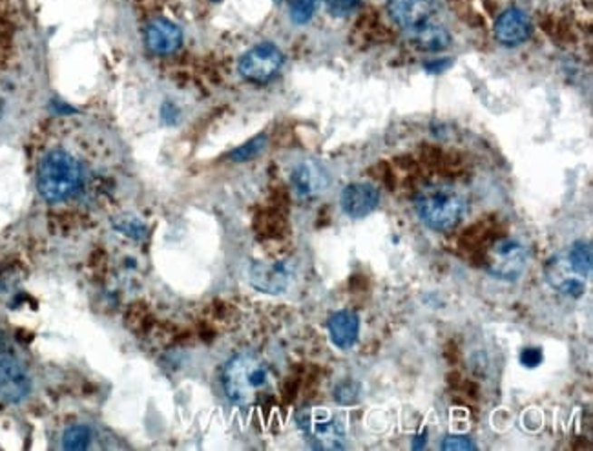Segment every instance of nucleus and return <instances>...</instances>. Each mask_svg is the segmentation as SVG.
<instances>
[{
	"instance_id": "obj_18",
	"label": "nucleus",
	"mask_w": 593,
	"mask_h": 451,
	"mask_svg": "<svg viewBox=\"0 0 593 451\" xmlns=\"http://www.w3.org/2000/svg\"><path fill=\"white\" fill-rule=\"evenodd\" d=\"M112 227H113L119 234H122V236H126V238H130V240H135V241L144 240L146 234H148V229H146L144 221H142L141 218L133 216V214L115 216V218L112 220Z\"/></svg>"
},
{
	"instance_id": "obj_27",
	"label": "nucleus",
	"mask_w": 593,
	"mask_h": 451,
	"mask_svg": "<svg viewBox=\"0 0 593 451\" xmlns=\"http://www.w3.org/2000/svg\"><path fill=\"white\" fill-rule=\"evenodd\" d=\"M14 355H15V351H14L12 342L8 340V337H6L3 331H0V362L8 360V358L14 357Z\"/></svg>"
},
{
	"instance_id": "obj_6",
	"label": "nucleus",
	"mask_w": 593,
	"mask_h": 451,
	"mask_svg": "<svg viewBox=\"0 0 593 451\" xmlns=\"http://www.w3.org/2000/svg\"><path fill=\"white\" fill-rule=\"evenodd\" d=\"M526 269V250L515 240H501L488 256V270L491 276L506 281L520 278Z\"/></svg>"
},
{
	"instance_id": "obj_10",
	"label": "nucleus",
	"mask_w": 593,
	"mask_h": 451,
	"mask_svg": "<svg viewBox=\"0 0 593 451\" xmlns=\"http://www.w3.org/2000/svg\"><path fill=\"white\" fill-rule=\"evenodd\" d=\"M387 12L398 26L413 32L431 23L434 3L433 0H389Z\"/></svg>"
},
{
	"instance_id": "obj_1",
	"label": "nucleus",
	"mask_w": 593,
	"mask_h": 451,
	"mask_svg": "<svg viewBox=\"0 0 593 451\" xmlns=\"http://www.w3.org/2000/svg\"><path fill=\"white\" fill-rule=\"evenodd\" d=\"M221 380L227 397L236 406L247 407L270 387V369L258 355L239 353L227 362Z\"/></svg>"
},
{
	"instance_id": "obj_16",
	"label": "nucleus",
	"mask_w": 593,
	"mask_h": 451,
	"mask_svg": "<svg viewBox=\"0 0 593 451\" xmlns=\"http://www.w3.org/2000/svg\"><path fill=\"white\" fill-rule=\"evenodd\" d=\"M411 35H413L414 44L425 52H442L452 44L450 32L443 26H436L431 23L413 30Z\"/></svg>"
},
{
	"instance_id": "obj_13",
	"label": "nucleus",
	"mask_w": 593,
	"mask_h": 451,
	"mask_svg": "<svg viewBox=\"0 0 593 451\" xmlns=\"http://www.w3.org/2000/svg\"><path fill=\"white\" fill-rule=\"evenodd\" d=\"M342 209L351 218H365L369 216L380 201L378 191L369 183H351L342 192Z\"/></svg>"
},
{
	"instance_id": "obj_19",
	"label": "nucleus",
	"mask_w": 593,
	"mask_h": 451,
	"mask_svg": "<svg viewBox=\"0 0 593 451\" xmlns=\"http://www.w3.org/2000/svg\"><path fill=\"white\" fill-rule=\"evenodd\" d=\"M92 440V429L84 424L72 426L64 431L63 447L64 449H86Z\"/></svg>"
},
{
	"instance_id": "obj_28",
	"label": "nucleus",
	"mask_w": 593,
	"mask_h": 451,
	"mask_svg": "<svg viewBox=\"0 0 593 451\" xmlns=\"http://www.w3.org/2000/svg\"><path fill=\"white\" fill-rule=\"evenodd\" d=\"M452 59H440V61H433V63H427L425 64V70L429 74H442L443 70H448L452 66Z\"/></svg>"
},
{
	"instance_id": "obj_3",
	"label": "nucleus",
	"mask_w": 593,
	"mask_h": 451,
	"mask_svg": "<svg viewBox=\"0 0 593 451\" xmlns=\"http://www.w3.org/2000/svg\"><path fill=\"white\" fill-rule=\"evenodd\" d=\"M420 220L433 230H452L468 209L466 198L450 185H427L414 200Z\"/></svg>"
},
{
	"instance_id": "obj_11",
	"label": "nucleus",
	"mask_w": 593,
	"mask_h": 451,
	"mask_svg": "<svg viewBox=\"0 0 593 451\" xmlns=\"http://www.w3.org/2000/svg\"><path fill=\"white\" fill-rule=\"evenodd\" d=\"M144 43L152 54L158 55H170L180 50L183 43V34L178 25L169 19H154L146 26Z\"/></svg>"
},
{
	"instance_id": "obj_9",
	"label": "nucleus",
	"mask_w": 593,
	"mask_h": 451,
	"mask_svg": "<svg viewBox=\"0 0 593 451\" xmlns=\"http://www.w3.org/2000/svg\"><path fill=\"white\" fill-rule=\"evenodd\" d=\"M329 174L327 171L316 163V162H302L294 167L292 174H290V185L294 194L302 198V200H309L315 198L322 192H326V189L329 187Z\"/></svg>"
},
{
	"instance_id": "obj_23",
	"label": "nucleus",
	"mask_w": 593,
	"mask_h": 451,
	"mask_svg": "<svg viewBox=\"0 0 593 451\" xmlns=\"http://www.w3.org/2000/svg\"><path fill=\"white\" fill-rule=\"evenodd\" d=\"M542 362V349L539 348H526L520 353V364L526 368H537Z\"/></svg>"
},
{
	"instance_id": "obj_25",
	"label": "nucleus",
	"mask_w": 593,
	"mask_h": 451,
	"mask_svg": "<svg viewBox=\"0 0 593 451\" xmlns=\"http://www.w3.org/2000/svg\"><path fill=\"white\" fill-rule=\"evenodd\" d=\"M161 119H163V123L169 124V126L178 124V121H180V108H178L174 103H169V101H167V103L161 106Z\"/></svg>"
},
{
	"instance_id": "obj_4",
	"label": "nucleus",
	"mask_w": 593,
	"mask_h": 451,
	"mask_svg": "<svg viewBox=\"0 0 593 451\" xmlns=\"http://www.w3.org/2000/svg\"><path fill=\"white\" fill-rule=\"evenodd\" d=\"M283 63L285 57L281 50L270 43H263L254 46L241 57L239 74L250 83L265 84L279 74Z\"/></svg>"
},
{
	"instance_id": "obj_2",
	"label": "nucleus",
	"mask_w": 593,
	"mask_h": 451,
	"mask_svg": "<svg viewBox=\"0 0 593 451\" xmlns=\"http://www.w3.org/2000/svg\"><path fill=\"white\" fill-rule=\"evenodd\" d=\"M83 187V167L66 150L55 148L41 160L37 189L44 201L61 203L73 198Z\"/></svg>"
},
{
	"instance_id": "obj_17",
	"label": "nucleus",
	"mask_w": 593,
	"mask_h": 451,
	"mask_svg": "<svg viewBox=\"0 0 593 451\" xmlns=\"http://www.w3.org/2000/svg\"><path fill=\"white\" fill-rule=\"evenodd\" d=\"M569 267L578 278H586L591 272V249L584 241H577L566 254Z\"/></svg>"
},
{
	"instance_id": "obj_14",
	"label": "nucleus",
	"mask_w": 593,
	"mask_h": 451,
	"mask_svg": "<svg viewBox=\"0 0 593 451\" xmlns=\"http://www.w3.org/2000/svg\"><path fill=\"white\" fill-rule=\"evenodd\" d=\"M546 276L548 281L559 289L560 292L568 294V296H575L578 298L584 292V283L580 281V278L573 272V269L568 263L566 256H557L553 258L548 267H546Z\"/></svg>"
},
{
	"instance_id": "obj_21",
	"label": "nucleus",
	"mask_w": 593,
	"mask_h": 451,
	"mask_svg": "<svg viewBox=\"0 0 593 451\" xmlns=\"http://www.w3.org/2000/svg\"><path fill=\"white\" fill-rule=\"evenodd\" d=\"M267 144V137L265 135H258L254 139H250L248 142L238 146L234 152L230 154V160L236 163H243V162H250L252 158H256L259 152H263V148Z\"/></svg>"
},
{
	"instance_id": "obj_7",
	"label": "nucleus",
	"mask_w": 593,
	"mask_h": 451,
	"mask_svg": "<svg viewBox=\"0 0 593 451\" xmlns=\"http://www.w3.org/2000/svg\"><path fill=\"white\" fill-rule=\"evenodd\" d=\"M294 279V265L290 261H256L250 265V285L265 294H283Z\"/></svg>"
},
{
	"instance_id": "obj_30",
	"label": "nucleus",
	"mask_w": 593,
	"mask_h": 451,
	"mask_svg": "<svg viewBox=\"0 0 593 451\" xmlns=\"http://www.w3.org/2000/svg\"><path fill=\"white\" fill-rule=\"evenodd\" d=\"M276 3H281V0H276Z\"/></svg>"
},
{
	"instance_id": "obj_24",
	"label": "nucleus",
	"mask_w": 593,
	"mask_h": 451,
	"mask_svg": "<svg viewBox=\"0 0 593 451\" xmlns=\"http://www.w3.org/2000/svg\"><path fill=\"white\" fill-rule=\"evenodd\" d=\"M442 447L443 449H475L477 446L466 436H455L453 435V436H448L446 440H443Z\"/></svg>"
},
{
	"instance_id": "obj_29",
	"label": "nucleus",
	"mask_w": 593,
	"mask_h": 451,
	"mask_svg": "<svg viewBox=\"0 0 593 451\" xmlns=\"http://www.w3.org/2000/svg\"><path fill=\"white\" fill-rule=\"evenodd\" d=\"M5 99L3 97H0V119H3V115H5Z\"/></svg>"
},
{
	"instance_id": "obj_8",
	"label": "nucleus",
	"mask_w": 593,
	"mask_h": 451,
	"mask_svg": "<svg viewBox=\"0 0 593 451\" xmlns=\"http://www.w3.org/2000/svg\"><path fill=\"white\" fill-rule=\"evenodd\" d=\"M30 391L32 378L15 355L0 362V400L8 404H19L30 395Z\"/></svg>"
},
{
	"instance_id": "obj_22",
	"label": "nucleus",
	"mask_w": 593,
	"mask_h": 451,
	"mask_svg": "<svg viewBox=\"0 0 593 451\" xmlns=\"http://www.w3.org/2000/svg\"><path fill=\"white\" fill-rule=\"evenodd\" d=\"M327 5V12L333 17H347L351 15L358 6H360V0H326Z\"/></svg>"
},
{
	"instance_id": "obj_20",
	"label": "nucleus",
	"mask_w": 593,
	"mask_h": 451,
	"mask_svg": "<svg viewBox=\"0 0 593 451\" xmlns=\"http://www.w3.org/2000/svg\"><path fill=\"white\" fill-rule=\"evenodd\" d=\"M320 0H292L290 19L294 25H307L318 10Z\"/></svg>"
},
{
	"instance_id": "obj_5",
	"label": "nucleus",
	"mask_w": 593,
	"mask_h": 451,
	"mask_svg": "<svg viewBox=\"0 0 593 451\" xmlns=\"http://www.w3.org/2000/svg\"><path fill=\"white\" fill-rule=\"evenodd\" d=\"M298 422L315 447H320V449L342 447L340 440L344 438V433H345L344 424L340 420H336L333 415H329L327 411L306 409L304 413H300Z\"/></svg>"
},
{
	"instance_id": "obj_15",
	"label": "nucleus",
	"mask_w": 593,
	"mask_h": 451,
	"mask_svg": "<svg viewBox=\"0 0 593 451\" xmlns=\"http://www.w3.org/2000/svg\"><path fill=\"white\" fill-rule=\"evenodd\" d=\"M360 333V320L353 311H338L329 319V335L336 348L349 349Z\"/></svg>"
},
{
	"instance_id": "obj_26",
	"label": "nucleus",
	"mask_w": 593,
	"mask_h": 451,
	"mask_svg": "<svg viewBox=\"0 0 593 451\" xmlns=\"http://www.w3.org/2000/svg\"><path fill=\"white\" fill-rule=\"evenodd\" d=\"M356 395H358V389H353L351 384H345V386H340V387L336 389V395H335V397H336L342 404H351V402H355Z\"/></svg>"
},
{
	"instance_id": "obj_12",
	"label": "nucleus",
	"mask_w": 593,
	"mask_h": 451,
	"mask_svg": "<svg viewBox=\"0 0 593 451\" xmlns=\"http://www.w3.org/2000/svg\"><path fill=\"white\" fill-rule=\"evenodd\" d=\"M531 35V21L520 8L506 10L495 23V37L504 46H519Z\"/></svg>"
}]
</instances>
